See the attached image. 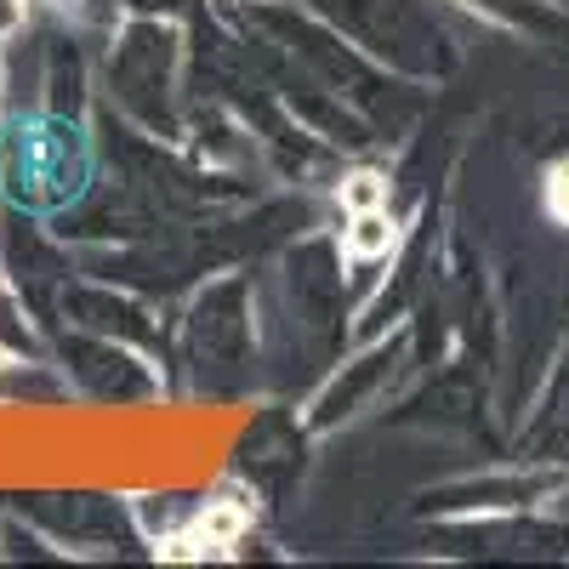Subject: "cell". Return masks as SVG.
<instances>
[{
	"instance_id": "1",
	"label": "cell",
	"mask_w": 569,
	"mask_h": 569,
	"mask_svg": "<svg viewBox=\"0 0 569 569\" xmlns=\"http://www.w3.org/2000/svg\"><path fill=\"white\" fill-rule=\"evenodd\" d=\"M313 7L359 52H370L376 63H388L410 80H433L456 69V46L421 0H313Z\"/></svg>"
},
{
	"instance_id": "2",
	"label": "cell",
	"mask_w": 569,
	"mask_h": 569,
	"mask_svg": "<svg viewBox=\"0 0 569 569\" xmlns=\"http://www.w3.org/2000/svg\"><path fill=\"white\" fill-rule=\"evenodd\" d=\"M91 166L80 149V131L63 114H34V120H12V131L0 137V188L34 211L69 206L86 188Z\"/></svg>"
},
{
	"instance_id": "3",
	"label": "cell",
	"mask_w": 569,
	"mask_h": 569,
	"mask_svg": "<svg viewBox=\"0 0 569 569\" xmlns=\"http://www.w3.org/2000/svg\"><path fill=\"white\" fill-rule=\"evenodd\" d=\"M171 91H177V34L160 18H131L114 58H109V98L126 120L149 126L154 137H177L171 120Z\"/></svg>"
},
{
	"instance_id": "4",
	"label": "cell",
	"mask_w": 569,
	"mask_h": 569,
	"mask_svg": "<svg viewBox=\"0 0 569 569\" xmlns=\"http://www.w3.org/2000/svg\"><path fill=\"white\" fill-rule=\"evenodd\" d=\"M563 485L558 467H536L530 472H501V479H467V485H450L439 496H427V507L439 512H518V507H536L541 496H552Z\"/></svg>"
},
{
	"instance_id": "5",
	"label": "cell",
	"mask_w": 569,
	"mask_h": 569,
	"mask_svg": "<svg viewBox=\"0 0 569 569\" xmlns=\"http://www.w3.org/2000/svg\"><path fill=\"white\" fill-rule=\"evenodd\" d=\"M393 359H399V342H382V348H370L365 359L342 365V370L319 388V399L308 405V427H319V433H325V427H337V421L359 416V405L393 376Z\"/></svg>"
},
{
	"instance_id": "6",
	"label": "cell",
	"mask_w": 569,
	"mask_h": 569,
	"mask_svg": "<svg viewBox=\"0 0 569 569\" xmlns=\"http://www.w3.org/2000/svg\"><path fill=\"white\" fill-rule=\"evenodd\" d=\"M240 297H246V284H240V279H228V284H217L211 297H200L194 319H188L194 353L211 359L217 370L240 365V353H246V342H251V325L240 319Z\"/></svg>"
},
{
	"instance_id": "7",
	"label": "cell",
	"mask_w": 569,
	"mask_h": 569,
	"mask_svg": "<svg viewBox=\"0 0 569 569\" xmlns=\"http://www.w3.org/2000/svg\"><path fill=\"white\" fill-rule=\"evenodd\" d=\"M461 7L490 18L507 34H530L541 46H569V18L552 7V0H461Z\"/></svg>"
},
{
	"instance_id": "8",
	"label": "cell",
	"mask_w": 569,
	"mask_h": 569,
	"mask_svg": "<svg viewBox=\"0 0 569 569\" xmlns=\"http://www.w3.org/2000/svg\"><path fill=\"white\" fill-rule=\"evenodd\" d=\"M393 251V222L388 211L376 206V211H353V222L342 228V257L353 262H370V257H388Z\"/></svg>"
},
{
	"instance_id": "9",
	"label": "cell",
	"mask_w": 569,
	"mask_h": 569,
	"mask_svg": "<svg viewBox=\"0 0 569 569\" xmlns=\"http://www.w3.org/2000/svg\"><path fill=\"white\" fill-rule=\"evenodd\" d=\"M342 206H348V211H376V206H388V182L370 177V171L348 177V182H342Z\"/></svg>"
},
{
	"instance_id": "10",
	"label": "cell",
	"mask_w": 569,
	"mask_h": 569,
	"mask_svg": "<svg viewBox=\"0 0 569 569\" xmlns=\"http://www.w3.org/2000/svg\"><path fill=\"white\" fill-rule=\"evenodd\" d=\"M547 217L558 222V228H569V160H552L547 166Z\"/></svg>"
},
{
	"instance_id": "11",
	"label": "cell",
	"mask_w": 569,
	"mask_h": 569,
	"mask_svg": "<svg viewBox=\"0 0 569 569\" xmlns=\"http://www.w3.org/2000/svg\"><path fill=\"white\" fill-rule=\"evenodd\" d=\"M23 23V0H0V34Z\"/></svg>"
}]
</instances>
